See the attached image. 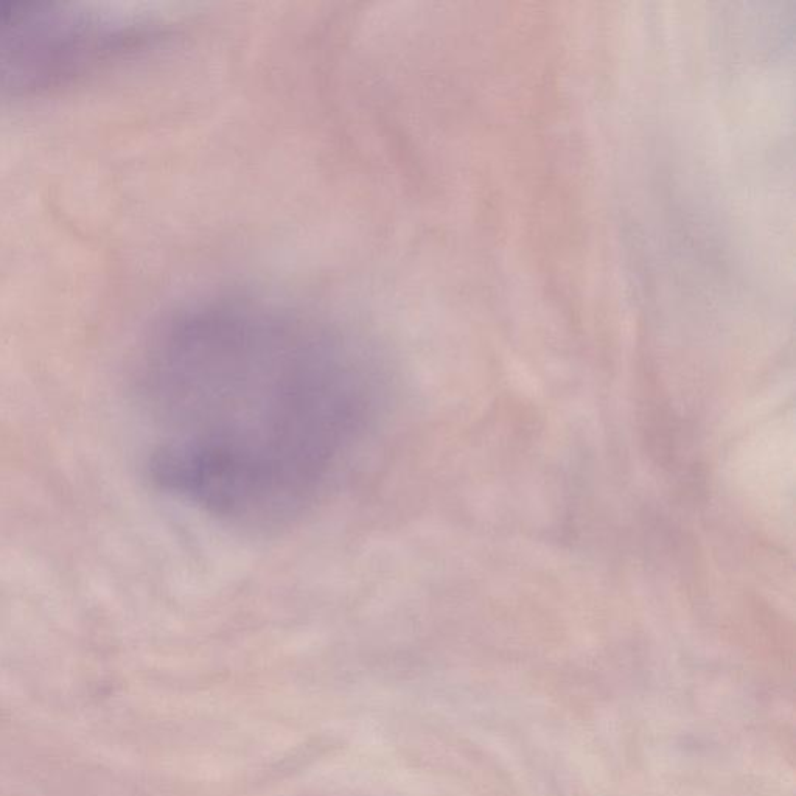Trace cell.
<instances>
[{
	"instance_id": "obj_1",
	"label": "cell",
	"mask_w": 796,
	"mask_h": 796,
	"mask_svg": "<svg viewBox=\"0 0 796 796\" xmlns=\"http://www.w3.org/2000/svg\"><path fill=\"white\" fill-rule=\"evenodd\" d=\"M140 381L162 433L151 479L210 517L257 528L327 489L375 405L371 369L343 333L251 299L165 319Z\"/></svg>"
},
{
	"instance_id": "obj_2",
	"label": "cell",
	"mask_w": 796,
	"mask_h": 796,
	"mask_svg": "<svg viewBox=\"0 0 796 796\" xmlns=\"http://www.w3.org/2000/svg\"><path fill=\"white\" fill-rule=\"evenodd\" d=\"M154 32L147 13L84 2H0V102H36L97 80Z\"/></svg>"
}]
</instances>
